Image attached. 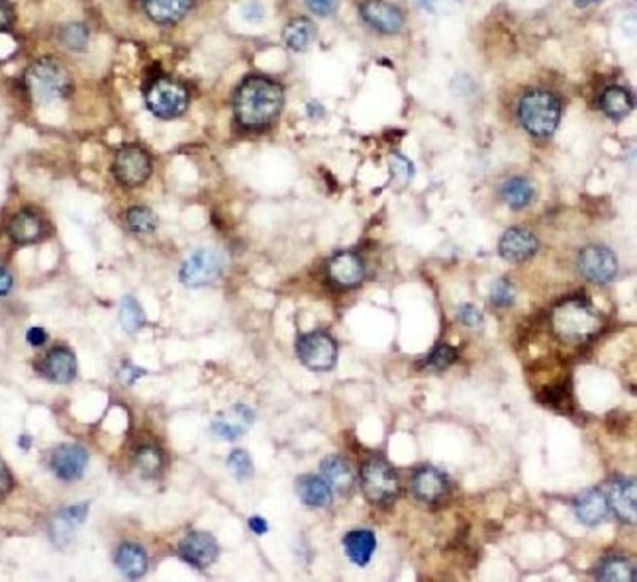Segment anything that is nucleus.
<instances>
[{"instance_id":"a878e982","label":"nucleus","mask_w":637,"mask_h":582,"mask_svg":"<svg viewBox=\"0 0 637 582\" xmlns=\"http://www.w3.org/2000/svg\"><path fill=\"white\" fill-rule=\"evenodd\" d=\"M116 567L126 578H141L148 573V553L136 543H124L116 551Z\"/></svg>"},{"instance_id":"bb28decb","label":"nucleus","mask_w":637,"mask_h":582,"mask_svg":"<svg viewBox=\"0 0 637 582\" xmlns=\"http://www.w3.org/2000/svg\"><path fill=\"white\" fill-rule=\"evenodd\" d=\"M594 577L602 582H633L637 578L633 563L622 555L604 557L596 567Z\"/></svg>"},{"instance_id":"a18cd8bd","label":"nucleus","mask_w":637,"mask_h":582,"mask_svg":"<svg viewBox=\"0 0 637 582\" xmlns=\"http://www.w3.org/2000/svg\"><path fill=\"white\" fill-rule=\"evenodd\" d=\"M141 375H146V371L133 367L132 363H124V367H122V371H120V379L126 384H133Z\"/></svg>"},{"instance_id":"f257e3e1","label":"nucleus","mask_w":637,"mask_h":582,"mask_svg":"<svg viewBox=\"0 0 637 582\" xmlns=\"http://www.w3.org/2000/svg\"><path fill=\"white\" fill-rule=\"evenodd\" d=\"M285 104V90L269 77H248L235 90L234 112L243 128L261 130L279 118Z\"/></svg>"},{"instance_id":"a19ab883","label":"nucleus","mask_w":637,"mask_h":582,"mask_svg":"<svg viewBox=\"0 0 637 582\" xmlns=\"http://www.w3.org/2000/svg\"><path fill=\"white\" fill-rule=\"evenodd\" d=\"M459 320H461V324L467 328H477L482 324V314L477 306L463 304L459 308Z\"/></svg>"},{"instance_id":"ddd939ff","label":"nucleus","mask_w":637,"mask_h":582,"mask_svg":"<svg viewBox=\"0 0 637 582\" xmlns=\"http://www.w3.org/2000/svg\"><path fill=\"white\" fill-rule=\"evenodd\" d=\"M538 249L539 242L536 234L526 227H508L498 242V253L508 263H526L538 253Z\"/></svg>"},{"instance_id":"58836bf2","label":"nucleus","mask_w":637,"mask_h":582,"mask_svg":"<svg viewBox=\"0 0 637 582\" xmlns=\"http://www.w3.org/2000/svg\"><path fill=\"white\" fill-rule=\"evenodd\" d=\"M228 466H230V471H232V475L235 476V479H240V481L251 479V476H253V461H251L250 453L243 451V449H234L230 453Z\"/></svg>"},{"instance_id":"0eeeda50","label":"nucleus","mask_w":637,"mask_h":582,"mask_svg":"<svg viewBox=\"0 0 637 582\" xmlns=\"http://www.w3.org/2000/svg\"><path fill=\"white\" fill-rule=\"evenodd\" d=\"M296 355L306 369L326 372L335 367L337 341L324 330L310 331V334L298 338Z\"/></svg>"},{"instance_id":"2f4dec72","label":"nucleus","mask_w":637,"mask_h":582,"mask_svg":"<svg viewBox=\"0 0 637 582\" xmlns=\"http://www.w3.org/2000/svg\"><path fill=\"white\" fill-rule=\"evenodd\" d=\"M133 461H136V466L140 469V473L146 476V479H156V476L161 475L163 465H166L163 453L156 445L138 447L136 455H133Z\"/></svg>"},{"instance_id":"f3484780","label":"nucleus","mask_w":637,"mask_h":582,"mask_svg":"<svg viewBox=\"0 0 637 582\" xmlns=\"http://www.w3.org/2000/svg\"><path fill=\"white\" fill-rule=\"evenodd\" d=\"M49 465L61 481H79L89 465V453L81 445H59L51 455Z\"/></svg>"},{"instance_id":"39448f33","label":"nucleus","mask_w":637,"mask_h":582,"mask_svg":"<svg viewBox=\"0 0 637 582\" xmlns=\"http://www.w3.org/2000/svg\"><path fill=\"white\" fill-rule=\"evenodd\" d=\"M361 491L375 506H386L396 501L400 483L396 471L383 457H371L361 466Z\"/></svg>"},{"instance_id":"b1692460","label":"nucleus","mask_w":637,"mask_h":582,"mask_svg":"<svg viewBox=\"0 0 637 582\" xmlns=\"http://www.w3.org/2000/svg\"><path fill=\"white\" fill-rule=\"evenodd\" d=\"M344 549L352 563L357 567H367L377 549V537L371 529H353L344 537Z\"/></svg>"},{"instance_id":"c03bdc74","label":"nucleus","mask_w":637,"mask_h":582,"mask_svg":"<svg viewBox=\"0 0 637 582\" xmlns=\"http://www.w3.org/2000/svg\"><path fill=\"white\" fill-rule=\"evenodd\" d=\"M242 13H243L245 20H250V22H259V20H263V16H265V8L259 0H250V3L243 4Z\"/></svg>"},{"instance_id":"473e14b6","label":"nucleus","mask_w":637,"mask_h":582,"mask_svg":"<svg viewBox=\"0 0 637 582\" xmlns=\"http://www.w3.org/2000/svg\"><path fill=\"white\" fill-rule=\"evenodd\" d=\"M120 321L124 326L126 331L133 334V331H140L146 326V314H143V308L133 296H124L120 303Z\"/></svg>"},{"instance_id":"de8ad7c7","label":"nucleus","mask_w":637,"mask_h":582,"mask_svg":"<svg viewBox=\"0 0 637 582\" xmlns=\"http://www.w3.org/2000/svg\"><path fill=\"white\" fill-rule=\"evenodd\" d=\"M10 488H13V476H10L6 465L0 461V498H4L10 492Z\"/></svg>"},{"instance_id":"7c9ffc66","label":"nucleus","mask_w":637,"mask_h":582,"mask_svg":"<svg viewBox=\"0 0 637 582\" xmlns=\"http://www.w3.org/2000/svg\"><path fill=\"white\" fill-rule=\"evenodd\" d=\"M89 514V502H83V504H77V506H69L65 508V510H61L55 519H54V537H55V542H59V537H69L71 532L77 526H81L85 522V518Z\"/></svg>"},{"instance_id":"49530a36","label":"nucleus","mask_w":637,"mask_h":582,"mask_svg":"<svg viewBox=\"0 0 637 582\" xmlns=\"http://www.w3.org/2000/svg\"><path fill=\"white\" fill-rule=\"evenodd\" d=\"M26 339H28V343L32 347H42L44 343L47 341V334H46L44 328H30L28 334H26Z\"/></svg>"},{"instance_id":"c756f323","label":"nucleus","mask_w":637,"mask_h":582,"mask_svg":"<svg viewBox=\"0 0 637 582\" xmlns=\"http://www.w3.org/2000/svg\"><path fill=\"white\" fill-rule=\"evenodd\" d=\"M533 196H536V189H533L531 181H528L526 176H512V179L502 184V199L506 201L512 210H523V208L531 204Z\"/></svg>"},{"instance_id":"4c0bfd02","label":"nucleus","mask_w":637,"mask_h":582,"mask_svg":"<svg viewBox=\"0 0 637 582\" xmlns=\"http://www.w3.org/2000/svg\"><path fill=\"white\" fill-rule=\"evenodd\" d=\"M490 303L497 308H510L516 303V290L508 278H498L490 288Z\"/></svg>"},{"instance_id":"e433bc0d","label":"nucleus","mask_w":637,"mask_h":582,"mask_svg":"<svg viewBox=\"0 0 637 582\" xmlns=\"http://www.w3.org/2000/svg\"><path fill=\"white\" fill-rule=\"evenodd\" d=\"M455 359H457V351L451 346H447V343H439V346H436V349L426 357L424 367L434 372H441L454 365Z\"/></svg>"},{"instance_id":"f704fd0d","label":"nucleus","mask_w":637,"mask_h":582,"mask_svg":"<svg viewBox=\"0 0 637 582\" xmlns=\"http://www.w3.org/2000/svg\"><path fill=\"white\" fill-rule=\"evenodd\" d=\"M388 167H390V176H393V183L396 186H403L410 184L414 179V163L410 161L408 158H404L403 153H390V158H388Z\"/></svg>"},{"instance_id":"f8f14e48","label":"nucleus","mask_w":637,"mask_h":582,"mask_svg":"<svg viewBox=\"0 0 637 582\" xmlns=\"http://www.w3.org/2000/svg\"><path fill=\"white\" fill-rule=\"evenodd\" d=\"M179 555L191 567L204 570L216 563L220 547L216 539L207 532H192L179 543Z\"/></svg>"},{"instance_id":"4be33fe9","label":"nucleus","mask_w":637,"mask_h":582,"mask_svg":"<svg viewBox=\"0 0 637 582\" xmlns=\"http://www.w3.org/2000/svg\"><path fill=\"white\" fill-rule=\"evenodd\" d=\"M324 481L330 484L332 491L340 496H349L355 488V473L344 457L330 455L320 465Z\"/></svg>"},{"instance_id":"37998d69","label":"nucleus","mask_w":637,"mask_h":582,"mask_svg":"<svg viewBox=\"0 0 637 582\" xmlns=\"http://www.w3.org/2000/svg\"><path fill=\"white\" fill-rule=\"evenodd\" d=\"M14 26V8L8 0H0V34Z\"/></svg>"},{"instance_id":"393cba45","label":"nucleus","mask_w":637,"mask_h":582,"mask_svg":"<svg viewBox=\"0 0 637 582\" xmlns=\"http://www.w3.org/2000/svg\"><path fill=\"white\" fill-rule=\"evenodd\" d=\"M194 0H143L148 16L157 24H174L187 16Z\"/></svg>"},{"instance_id":"1a4fd4ad","label":"nucleus","mask_w":637,"mask_h":582,"mask_svg":"<svg viewBox=\"0 0 637 582\" xmlns=\"http://www.w3.org/2000/svg\"><path fill=\"white\" fill-rule=\"evenodd\" d=\"M112 171H115L120 184L128 186V189H136V186H141L149 179L153 165L146 150H141L140 145H126V148H122L116 153Z\"/></svg>"},{"instance_id":"79ce46f5","label":"nucleus","mask_w":637,"mask_h":582,"mask_svg":"<svg viewBox=\"0 0 637 582\" xmlns=\"http://www.w3.org/2000/svg\"><path fill=\"white\" fill-rule=\"evenodd\" d=\"M304 3L318 16H332L340 6V0H304Z\"/></svg>"},{"instance_id":"20e7f679","label":"nucleus","mask_w":637,"mask_h":582,"mask_svg":"<svg viewBox=\"0 0 637 582\" xmlns=\"http://www.w3.org/2000/svg\"><path fill=\"white\" fill-rule=\"evenodd\" d=\"M520 124L533 138H549L561 120V100L549 90H530L518 107Z\"/></svg>"},{"instance_id":"2eb2a0df","label":"nucleus","mask_w":637,"mask_h":582,"mask_svg":"<svg viewBox=\"0 0 637 582\" xmlns=\"http://www.w3.org/2000/svg\"><path fill=\"white\" fill-rule=\"evenodd\" d=\"M412 492L420 502L437 504L446 501L451 492V483L447 475L434 466H422L412 476Z\"/></svg>"},{"instance_id":"423d86ee","label":"nucleus","mask_w":637,"mask_h":582,"mask_svg":"<svg viewBox=\"0 0 637 582\" xmlns=\"http://www.w3.org/2000/svg\"><path fill=\"white\" fill-rule=\"evenodd\" d=\"M146 104L151 114L161 120L179 118L189 107V90L179 81L161 77L148 87Z\"/></svg>"},{"instance_id":"5701e85b","label":"nucleus","mask_w":637,"mask_h":582,"mask_svg":"<svg viewBox=\"0 0 637 582\" xmlns=\"http://www.w3.org/2000/svg\"><path fill=\"white\" fill-rule=\"evenodd\" d=\"M296 494L302 504L310 508H327L334 501V491L324 476L302 475L296 479Z\"/></svg>"},{"instance_id":"aec40b11","label":"nucleus","mask_w":637,"mask_h":582,"mask_svg":"<svg viewBox=\"0 0 637 582\" xmlns=\"http://www.w3.org/2000/svg\"><path fill=\"white\" fill-rule=\"evenodd\" d=\"M39 372L57 384H67L77 377V359L75 353L67 347H55L51 349L46 359L39 365Z\"/></svg>"},{"instance_id":"6ab92c4d","label":"nucleus","mask_w":637,"mask_h":582,"mask_svg":"<svg viewBox=\"0 0 637 582\" xmlns=\"http://www.w3.org/2000/svg\"><path fill=\"white\" fill-rule=\"evenodd\" d=\"M573 508L579 522L587 527H599L610 516L606 494L602 491H596V488H592V491H584L581 496H577Z\"/></svg>"},{"instance_id":"ea45409f","label":"nucleus","mask_w":637,"mask_h":582,"mask_svg":"<svg viewBox=\"0 0 637 582\" xmlns=\"http://www.w3.org/2000/svg\"><path fill=\"white\" fill-rule=\"evenodd\" d=\"M418 4L431 14L446 16V14H454L455 10H459L461 0H418Z\"/></svg>"},{"instance_id":"dca6fc26","label":"nucleus","mask_w":637,"mask_h":582,"mask_svg":"<svg viewBox=\"0 0 637 582\" xmlns=\"http://www.w3.org/2000/svg\"><path fill=\"white\" fill-rule=\"evenodd\" d=\"M327 277L340 288H355L365 278V261L355 252L335 253L327 263Z\"/></svg>"},{"instance_id":"72a5a7b5","label":"nucleus","mask_w":637,"mask_h":582,"mask_svg":"<svg viewBox=\"0 0 637 582\" xmlns=\"http://www.w3.org/2000/svg\"><path fill=\"white\" fill-rule=\"evenodd\" d=\"M126 222L133 234H151L157 227V216L148 206H133L126 214Z\"/></svg>"},{"instance_id":"4468645a","label":"nucleus","mask_w":637,"mask_h":582,"mask_svg":"<svg viewBox=\"0 0 637 582\" xmlns=\"http://www.w3.org/2000/svg\"><path fill=\"white\" fill-rule=\"evenodd\" d=\"M255 422V412L248 404H234L212 420V432L224 441L240 440Z\"/></svg>"},{"instance_id":"8fccbe9b","label":"nucleus","mask_w":637,"mask_h":582,"mask_svg":"<svg viewBox=\"0 0 637 582\" xmlns=\"http://www.w3.org/2000/svg\"><path fill=\"white\" fill-rule=\"evenodd\" d=\"M250 529L255 535H265L269 532V524H267V519L261 516H251L250 518Z\"/></svg>"},{"instance_id":"412c9836","label":"nucleus","mask_w":637,"mask_h":582,"mask_svg":"<svg viewBox=\"0 0 637 582\" xmlns=\"http://www.w3.org/2000/svg\"><path fill=\"white\" fill-rule=\"evenodd\" d=\"M46 234V224L42 216L34 210H20L13 216V220L8 224V235L10 240L18 245H32L42 240Z\"/></svg>"},{"instance_id":"a211bd4d","label":"nucleus","mask_w":637,"mask_h":582,"mask_svg":"<svg viewBox=\"0 0 637 582\" xmlns=\"http://www.w3.org/2000/svg\"><path fill=\"white\" fill-rule=\"evenodd\" d=\"M359 13L369 26L381 34H398L404 26L403 13L385 0H365Z\"/></svg>"},{"instance_id":"6e6552de","label":"nucleus","mask_w":637,"mask_h":582,"mask_svg":"<svg viewBox=\"0 0 637 582\" xmlns=\"http://www.w3.org/2000/svg\"><path fill=\"white\" fill-rule=\"evenodd\" d=\"M224 271V259L214 249H199L183 263L179 278L184 287H208L218 280Z\"/></svg>"},{"instance_id":"9d476101","label":"nucleus","mask_w":637,"mask_h":582,"mask_svg":"<svg viewBox=\"0 0 637 582\" xmlns=\"http://www.w3.org/2000/svg\"><path fill=\"white\" fill-rule=\"evenodd\" d=\"M581 275L594 285H608L618 275V257L606 245H589L579 253Z\"/></svg>"},{"instance_id":"c85d7f7f","label":"nucleus","mask_w":637,"mask_h":582,"mask_svg":"<svg viewBox=\"0 0 637 582\" xmlns=\"http://www.w3.org/2000/svg\"><path fill=\"white\" fill-rule=\"evenodd\" d=\"M633 108V98L630 90L624 87H608L600 95V110L612 120H622Z\"/></svg>"},{"instance_id":"9b49d317","label":"nucleus","mask_w":637,"mask_h":582,"mask_svg":"<svg viewBox=\"0 0 637 582\" xmlns=\"http://www.w3.org/2000/svg\"><path fill=\"white\" fill-rule=\"evenodd\" d=\"M606 501L610 512L624 524H635L637 516V488L632 476H616L606 486Z\"/></svg>"},{"instance_id":"c9c22d12","label":"nucleus","mask_w":637,"mask_h":582,"mask_svg":"<svg viewBox=\"0 0 637 582\" xmlns=\"http://www.w3.org/2000/svg\"><path fill=\"white\" fill-rule=\"evenodd\" d=\"M89 38H90L89 28L81 22L67 24L61 28V32H59L61 44H64L71 51H85L89 46Z\"/></svg>"},{"instance_id":"f03ea898","label":"nucleus","mask_w":637,"mask_h":582,"mask_svg":"<svg viewBox=\"0 0 637 582\" xmlns=\"http://www.w3.org/2000/svg\"><path fill=\"white\" fill-rule=\"evenodd\" d=\"M602 328V318L590 303L582 298H571L555 308L553 330L563 341L584 343L592 339Z\"/></svg>"},{"instance_id":"7ed1b4c3","label":"nucleus","mask_w":637,"mask_h":582,"mask_svg":"<svg viewBox=\"0 0 637 582\" xmlns=\"http://www.w3.org/2000/svg\"><path fill=\"white\" fill-rule=\"evenodd\" d=\"M26 87L38 104H49L71 95L73 79L57 59L44 57L34 61L26 73Z\"/></svg>"},{"instance_id":"09e8293b","label":"nucleus","mask_w":637,"mask_h":582,"mask_svg":"<svg viewBox=\"0 0 637 582\" xmlns=\"http://www.w3.org/2000/svg\"><path fill=\"white\" fill-rule=\"evenodd\" d=\"M13 285H14L13 275H10L8 269L0 267V296H6L10 290H13Z\"/></svg>"},{"instance_id":"3c124183","label":"nucleus","mask_w":637,"mask_h":582,"mask_svg":"<svg viewBox=\"0 0 637 582\" xmlns=\"http://www.w3.org/2000/svg\"><path fill=\"white\" fill-rule=\"evenodd\" d=\"M574 3H577L579 6H589V4H594L596 0H574Z\"/></svg>"},{"instance_id":"cd10ccee","label":"nucleus","mask_w":637,"mask_h":582,"mask_svg":"<svg viewBox=\"0 0 637 582\" xmlns=\"http://www.w3.org/2000/svg\"><path fill=\"white\" fill-rule=\"evenodd\" d=\"M283 38L286 47L301 54V51H306L310 47L312 41L316 39V26L312 20L308 18H294L286 24Z\"/></svg>"}]
</instances>
